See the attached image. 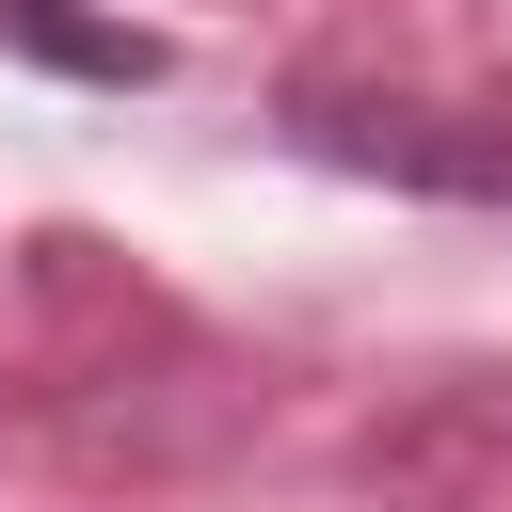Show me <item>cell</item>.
I'll list each match as a JSON object with an SVG mask.
<instances>
[{
  "mask_svg": "<svg viewBox=\"0 0 512 512\" xmlns=\"http://www.w3.org/2000/svg\"><path fill=\"white\" fill-rule=\"evenodd\" d=\"M0 32H16V48H48V64H80V80H160V48H144V32H80L64 0H0Z\"/></svg>",
  "mask_w": 512,
  "mask_h": 512,
  "instance_id": "obj_2",
  "label": "cell"
},
{
  "mask_svg": "<svg viewBox=\"0 0 512 512\" xmlns=\"http://www.w3.org/2000/svg\"><path fill=\"white\" fill-rule=\"evenodd\" d=\"M288 144H320V160H352V176H400V192H480V208H512V112L304 80V96H288Z\"/></svg>",
  "mask_w": 512,
  "mask_h": 512,
  "instance_id": "obj_1",
  "label": "cell"
}]
</instances>
